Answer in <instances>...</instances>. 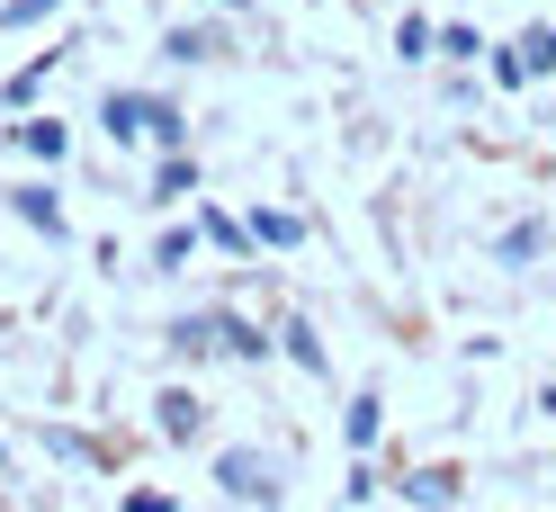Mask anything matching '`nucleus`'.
I'll list each match as a JSON object with an SVG mask.
<instances>
[{
  "label": "nucleus",
  "mask_w": 556,
  "mask_h": 512,
  "mask_svg": "<svg viewBox=\"0 0 556 512\" xmlns=\"http://www.w3.org/2000/svg\"><path fill=\"white\" fill-rule=\"evenodd\" d=\"M54 63H63V54H37V63H18V73L0 82V109H27V99L46 90V73H54Z\"/></svg>",
  "instance_id": "nucleus-10"
},
{
  "label": "nucleus",
  "mask_w": 556,
  "mask_h": 512,
  "mask_svg": "<svg viewBox=\"0 0 556 512\" xmlns=\"http://www.w3.org/2000/svg\"><path fill=\"white\" fill-rule=\"evenodd\" d=\"M278 341H288V360H296V369H315V378H324V369H332V360H324V341H315V324H288V333H278Z\"/></svg>",
  "instance_id": "nucleus-15"
},
{
  "label": "nucleus",
  "mask_w": 556,
  "mask_h": 512,
  "mask_svg": "<svg viewBox=\"0 0 556 512\" xmlns=\"http://www.w3.org/2000/svg\"><path fill=\"white\" fill-rule=\"evenodd\" d=\"M494 252H503V261H539V252H547V225H511Z\"/></svg>",
  "instance_id": "nucleus-17"
},
{
  "label": "nucleus",
  "mask_w": 556,
  "mask_h": 512,
  "mask_svg": "<svg viewBox=\"0 0 556 512\" xmlns=\"http://www.w3.org/2000/svg\"><path fill=\"white\" fill-rule=\"evenodd\" d=\"M126 512H170V495H153V486H144V495H126Z\"/></svg>",
  "instance_id": "nucleus-22"
},
{
  "label": "nucleus",
  "mask_w": 556,
  "mask_h": 512,
  "mask_svg": "<svg viewBox=\"0 0 556 512\" xmlns=\"http://www.w3.org/2000/svg\"><path fill=\"white\" fill-rule=\"evenodd\" d=\"M189 189H198V162H189V153H162V171H153V198H162V208H180Z\"/></svg>",
  "instance_id": "nucleus-11"
},
{
  "label": "nucleus",
  "mask_w": 556,
  "mask_h": 512,
  "mask_svg": "<svg viewBox=\"0 0 556 512\" xmlns=\"http://www.w3.org/2000/svg\"><path fill=\"white\" fill-rule=\"evenodd\" d=\"M162 54H170V63H206V54H225V27H170Z\"/></svg>",
  "instance_id": "nucleus-9"
},
{
  "label": "nucleus",
  "mask_w": 556,
  "mask_h": 512,
  "mask_svg": "<svg viewBox=\"0 0 556 512\" xmlns=\"http://www.w3.org/2000/svg\"><path fill=\"white\" fill-rule=\"evenodd\" d=\"M520 54H530V82L556 73V27H530V37H520Z\"/></svg>",
  "instance_id": "nucleus-19"
},
{
  "label": "nucleus",
  "mask_w": 556,
  "mask_h": 512,
  "mask_svg": "<svg viewBox=\"0 0 556 512\" xmlns=\"http://www.w3.org/2000/svg\"><path fill=\"white\" fill-rule=\"evenodd\" d=\"M296 243H305V216H288V208L252 216V252H296Z\"/></svg>",
  "instance_id": "nucleus-8"
},
{
  "label": "nucleus",
  "mask_w": 556,
  "mask_h": 512,
  "mask_svg": "<svg viewBox=\"0 0 556 512\" xmlns=\"http://www.w3.org/2000/svg\"><path fill=\"white\" fill-rule=\"evenodd\" d=\"M153 414H162V440H198V432H206V404H198L189 387H170Z\"/></svg>",
  "instance_id": "nucleus-7"
},
{
  "label": "nucleus",
  "mask_w": 556,
  "mask_h": 512,
  "mask_svg": "<svg viewBox=\"0 0 556 512\" xmlns=\"http://www.w3.org/2000/svg\"><path fill=\"white\" fill-rule=\"evenodd\" d=\"M216 486H225L233 503H261V512H269V503H278V467H269L261 450H216Z\"/></svg>",
  "instance_id": "nucleus-1"
},
{
  "label": "nucleus",
  "mask_w": 556,
  "mask_h": 512,
  "mask_svg": "<svg viewBox=\"0 0 556 512\" xmlns=\"http://www.w3.org/2000/svg\"><path fill=\"white\" fill-rule=\"evenodd\" d=\"M431 46H440V27H431V18H404V27H395V54H404V63H413V54H431Z\"/></svg>",
  "instance_id": "nucleus-18"
},
{
  "label": "nucleus",
  "mask_w": 556,
  "mask_h": 512,
  "mask_svg": "<svg viewBox=\"0 0 556 512\" xmlns=\"http://www.w3.org/2000/svg\"><path fill=\"white\" fill-rule=\"evenodd\" d=\"M99 126H109L117 145H135V135H153V90H109V99H99Z\"/></svg>",
  "instance_id": "nucleus-2"
},
{
  "label": "nucleus",
  "mask_w": 556,
  "mask_h": 512,
  "mask_svg": "<svg viewBox=\"0 0 556 512\" xmlns=\"http://www.w3.org/2000/svg\"><path fill=\"white\" fill-rule=\"evenodd\" d=\"M189 252H198V234H189V225H162V243H153V270H189Z\"/></svg>",
  "instance_id": "nucleus-16"
},
{
  "label": "nucleus",
  "mask_w": 556,
  "mask_h": 512,
  "mask_svg": "<svg viewBox=\"0 0 556 512\" xmlns=\"http://www.w3.org/2000/svg\"><path fill=\"white\" fill-rule=\"evenodd\" d=\"M494 82H503V90H520V82H530V54L503 46V54H494Z\"/></svg>",
  "instance_id": "nucleus-21"
},
{
  "label": "nucleus",
  "mask_w": 556,
  "mask_h": 512,
  "mask_svg": "<svg viewBox=\"0 0 556 512\" xmlns=\"http://www.w3.org/2000/svg\"><path fill=\"white\" fill-rule=\"evenodd\" d=\"M10 145H18V153H37V162L54 171L63 153H73V126H54V117H27V126H10Z\"/></svg>",
  "instance_id": "nucleus-5"
},
{
  "label": "nucleus",
  "mask_w": 556,
  "mask_h": 512,
  "mask_svg": "<svg viewBox=\"0 0 556 512\" xmlns=\"http://www.w3.org/2000/svg\"><path fill=\"white\" fill-rule=\"evenodd\" d=\"M216 10H252V0H216Z\"/></svg>",
  "instance_id": "nucleus-24"
},
{
  "label": "nucleus",
  "mask_w": 556,
  "mask_h": 512,
  "mask_svg": "<svg viewBox=\"0 0 556 512\" xmlns=\"http://www.w3.org/2000/svg\"><path fill=\"white\" fill-rule=\"evenodd\" d=\"M153 145H162V153H189V117L170 109V99H153Z\"/></svg>",
  "instance_id": "nucleus-14"
},
{
  "label": "nucleus",
  "mask_w": 556,
  "mask_h": 512,
  "mask_svg": "<svg viewBox=\"0 0 556 512\" xmlns=\"http://www.w3.org/2000/svg\"><path fill=\"white\" fill-rule=\"evenodd\" d=\"M216 351L225 360H269V341H261V324H242L233 305H216Z\"/></svg>",
  "instance_id": "nucleus-6"
},
{
  "label": "nucleus",
  "mask_w": 556,
  "mask_h": 512,
  "mask_svg": "<svg viewBox=\"0 0 556 512\" xmlns=\"http://www.w3.org/2000/svg\"><path fill=\"white\" fill-rule=\"evenodd\" d=\"M395 495H404L413 512H448V503H458V467H413Z\"/></svg>",
  "instance_id": "nucleus-4"
},
{
  "label": "nucleus",
  "mask_w": 556,
  "mask_h": 512,
  "mask_svg": "<svg viewBox=\"0 0 556 512\" xmlns=\"http://www.w3.org/2000/svg\"><path fill=\"white\" fill-rule=\"evenodd\" d=\"M341 432H351V450H377V432H387V404H377V396H351Z\"/></svg>",
  "instance_id": "nucleus-12"
},
{
  "label": "nucleus",
  "mask_w": 556,
  "mask_h": 512,
  "mask_svg": "<svg viewBox=\"0 0 556 512\" xmlns=\"http://www.w3.org/2000/svg\"><path fill=\"white\" fill-rule=\"evenodd\" d=\"M539 414H547V423H556V387H547V396H539Z\"/></svg>",
  "instance_id": "nucleus-23"
},
{
  "label": "nucleus",
  "mask_w": 556,
  "mask_h": 512,
  "mask_svg": "<svg viewBox=\"0 0 556 512\" xmlns=\"http://www.w3.org/2000/svg\"><path fill=\"white\" fill-rule=\"evenodd\" d=\"M10 216H18V225H37L46 243H63V234H73V225H63V198H54L46 180H27V189H10Z\"/></svg>",
  "instance_id": "nucleus-3"
},
{
  "label": "nucleus",
  "mask_w": 556,
  "mask_h": 512,
  "mask_svg": "<svg viewBox=\"0 0 556 512\" xmlns=\"http://www.w3.org/2000/svg\"><path fill=\"white\" fill-rule=\"evenodd\" d=\"M63 0H10V10H0V27H37V18H54Z\"/></svg>",
  "instance_id": "nucleus-20"
},
{
  "label": "nucleus",
  "mask_w": 556,
  "mask_h": 512,
  "mask_svg": "<svg viewBox=\"0 0 556 512\" xmlns=\"http://www.w3.org/2000/svg\"><path fill=\"white\" fill-rule=\"evenodd\" d=\"M170 351L206 360V351H216V315H180V324H170Z\"/></svg>",
  "instance_id": "nucleus-13"
}]
</instances>
